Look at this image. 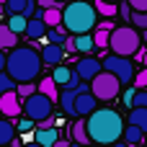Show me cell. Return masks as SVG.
Segmentation results:
<instances>
[{
    "label": "cell",
    "mask_w": 147,
    "mask_h": 147,
    "mask_svg": "<svg viewBox=\"0 0 147 147\" xmlns=\"http://www.w3.org/2000/svg\"><path fill=\"white\" fill-rule=\"evenodd\" d=\"M85 129H88V140L93 145H109L121 140V129H124V119L119 111L114 109H93L85 116Z\"/></svg>",
    "instance_id": "1"
},
{
    "label": "cell",
    "mask_w": 147,
    "mask_h": 147,
    "mask_svg": "<svg viewBox=\"0 0 147 147\" xmlns=\"http://www.w3.org/2000/svg\"><path fill=\"white\" fill-rule=\"evenodd\" d=\"M41 54L34 47H13L5 54V72L16 80V83H34L41 75Z\"/></svg>",
    "instance_id": "2"
},
{
    "label": "cell",
    "mask_w": 147,
    "mask_h": 147,
    "mask_svg": "<svg viewBox=\"0 0 147 147\" xmlns=\"http://www.w3.org/2000/svg\"><path fill=\"white\" fill-rule=\"evenodd\" d=\"M67 34H85V31H93L96 23H98V10L93 8V3L88 0H72L70 5L62 8V21Z\"/></svg>",
    "instance_id": "3"
},
{
    "label": "cell",
    "mask_w": 147,
    "mask_h": 147,
    "mask_svg": "<svg viewBox=\"0 0 147 147\" xmlns=\"http://www.w3.org/2000/svg\"><path fill=\"white\" fill-rule=\"evenodd\" d=\"M140 44H142V36H140L137 28L116 26V28L109 31V47L106 49H111V54H119V57H134Z\"/></svg>",
    "instance_id": "4"
},
{
    "label": "cell",
    "mask_w": 147,
    "mask_h": 147,
    "mask_svg": "<svg viewBox=\"0 0 147 147\" xmlns=\"http://www.w3.org/2000/svg\"><path fill=\"white\" fill-rule=\"evenodd\" d=\"M88 90L96 96V101H114L121 93V83H119V78L114 72L101 70L98 75H93L88 80Z\"/></svg>",
    "instance_id": "5"
},
{
    "label": "cell",
    "mask_w": 147,
    "mask_h": 147,
    "mask_svg": "<svg viewBox=\"0 0 147 147\" xmlns=\"http://www.w3.org/2000/svg\"><path fill=\"white\" fill-rule=\"evenodd\" d=\"M52 109H54V101H49L44 93H39V90H34L31 96H26L23 101H21V111H26V116L36 124V121H44L49 114H52Z\"/></svg>",
    "instance_id": "6"
},
{
    "label": "cell",
    "mask_w": 147,
    "mask_h": 147,
    "mask_svg": "<svg viewBox=\"0 0 147 147\" xmlns=\"http://www.w3.org/2000/svg\"><path fill=\"white\" fill-rule=\"evenodd\" d=\"M101 67H103V70H109V72H114V75L119 78V83H121V85H129V83H132V78H134V65H132V59H129V57L109 54V57L101 62Z\"/></svg>",
    "instance_id": "7"
},
{
    "label": "cell",
    "mask_w": 147,
    "mask_h": 147,
    "mask_svg": "<svg viewBox=\"0 0 147 147\" xmlns=\"http://www.w3.org/2000/svg\"><path fill=\"white\" fill-rule=\"evenodd\" d=\"M72 70L78 72V78H80L83 83H88V80H90L93 75H98L103 67H101V59H98V57H93V54H85V57H80V59H78V65H75Z\"/></svg>",
    "instance_id": "8"
},
{
    "label": "cell",
    "mask_w": 147,
    "mask_h": 147,
    "mask_svg": "<svg viewBox=\"0 0 147 147\" xmlns=\"http://www.w3.org/2000/svg\"><path fill=\"white\" fill-rule=\"evenodd\" d=\"M0 116H5V119L21 116V98L16 96V90H5L0 96Z\"/></svg>",
    "instance_id": "9"
},
{
    "label": "cell",
    "mask_w": 147,
    "mask_h": 147,
    "mask_svg": "<svg viewBox=\"0 0 147 147\" xmlns=\"http://www.w3.org/2000/svg\"><path fill=\"white\" fill-rule=\"evenodd\" d=\"M96 106H98V101H96V96H93L90 90H78V96H75V101H72L75 116H88Z\"/></svg>",
    "instance_id": "10"
},
{
    "label": "cell",
    "mask_w": 147,
    "mask_h": 147,
    "mask_svg": "<svg viewBox=\"0 0 147 147\" xmlns=\"http://www.w3.org/2000/svg\"><path fill=\"white\" fill-rule=\"evenodd\" d=\"M59 140V129L52 124V127H36L34 129V142L39 147H52Z\"/></svg>",
    "instance_id": "11"
},
{
    "label": "cell",
    "mask_w": 147,
    "mask_h": 147,
    "mask_svg": "<svg viewBox=\"0 0 147 147\" xmlns=\"http://www.w3.org/2000/svg\"><path fill=\"white\" fill-rule=\"evenodd\" d=\"M3 5H5L8 16H10V13H21V16L31 18L34 10H36V0H5Z\"/></svg>",
    "instance_id": "12"
},
{
    "label": "cell",
    "mask_w": 147,
    "mask_h": 147,
    "mask_svg": "<svg viewBox=\"0 0 147 147\" xmlns=\"http://www.w3.org/2000/svg\"><path fill=\"white\" fill-rule=\"evenodd\" d=\"M39 54H41V62H44V65H59L62 57H65V49H62V44L47 41V47H44Z\"/></svg>",
    "instance_id": "13"
},
{
    "label": "cell",
    "mask_w": 147,
    "mask_h": 147,
    "mask_svg": "<svg viewBox=\"0 0 147 147\" xmlns=\"http://www.w3.org/2000/svg\"><path fill=\"white\" fill-rule=\"evenodd\" d=\"M47 28H49V26L41 21V16H36V18H26V28H23V34H26L28 39L39 41V39H44Z\"/></svg>",
    "instance_id": "14"
},
{
    "label": "cell",
    "mask_w": 147,
    "mask_h": 147,
    "mask_svg": "<svg viewBox=\"0 0 147 147\" xmlns=\"http://www.w3.org/2000/svg\"><path fill=\"white\" fill-rule=\"evenodd\" d=\"M72 49H75V52H83V54L96 52V44H93L90 31H85V34H75V36H72Z\"/></svg>",
    "instance_id": "15"
},
{
    "label": "cell",
    "mask_w": 147,
    "mask_h": 147,
    "mask_svg": "<svg viewBox=\"0 0 147 147\" xmlns=\"http://www.w3.org/2000/svg\"><path fill=\"white\" fill-rule=\"evenodd\" d=\"M142 137H145V132H142L140 127H134V124H124V129H121V140H124L129 147H132V145H140Z\"/></svg>",
    "instance_id": "16"
},
{
    "label": "cell",
    "mask_w": 147,
    "mask_h": 147,
    "mask_svg": "<svg viewBox=\"0 0 147 147\" xmlns=\"http://www.w3.org/2000/svg\"><path fill=\"white\" fill-rule=\"evenodd\" d=\"M13 137H16V124H13V119L0 116V145H10Z\"/></svg>",
    "instance_id": "17"
},
{
    "label": "cell",
    "mask_w": 147,
    "mask_h": 147,
    "mask_svg": "<svg viewBox=\"0 0 147 147\" xmlns=\"http://www.w3.org/2000/svg\"><path fill=\"white\" fill-rule=\"evenodd\" d=\"M36 90H39V93H44L49 101H57V96H59V88L54 85L52 75H49V78H41V80H39V85H36Z\"/></svg>",
    "instance_id": "18"
},
{
    "label": "cell",
    "mask_w": 147,
    "mask_h": 147,
    "mask_svg": "<svg viewBox=\"0 0 147 147\" xmlns=\"http://www.w3.org/2000/svg\"><path fill=\"white\" fill-rule=\"evenodd\" d=\"M129 124H134V127H140L142 132H147V109L145 106H132V111H129Z\"/></svg>",
    "instance_id": "19"
},
{
    "label": "cell",
    "mask_w": 147,
    "mask_h": 147,
    "mask_svg": "<svg viewBox=\"0 0 147 147\" xmlns=\"http://www.w3.org/2000/svg\"><path fill=\"white\" fill-rule=\"evenodd\" d=\"M39 16H41V21H44L47 26H59V21H62V8H59V5H52V8H44Z\"/></svg>",
    "instance_id": "20"
},
{
    "label": "cell",
    "mask_w": 147,
    "mask_h": 147,
    "mask_svg": "<svg viewBox=\"0 0 147 147\" xmlns=\"http://www.w3.org/2000/svg\"><path fill=\"white\" fill-rule=\"evenodd\" d=\"M70 78H72V67H65V65L54 67V72H52V80H54L57 88H65L70 83Z\"/></svg>",
    "instance_id": "21"
},
{
    "label": "cell",
    "mask_w": 147,
    "mask_h": 147,
    "mask_svg": "<svg viewBox=\"0 0 147 147\" xmlns=\"http://www.w3.org/2000/svg\"><path fill=\"white\" fill-rule=\"evenodd\" d=\"M16 44H18V34H13V31L3 23V26H0V49L5 52V49H13Z\"/></svg>",
    "instance_id": "22"
},
{
    "label": "cell",
    "mask_w": 147,
    "mask_h": 147,
    "mask_svg": "<svg viewBox=\"0 0 147 147\" xmlns=\"http://www.w3.org/2000/svg\"><path fill=\"white\" fill-rule=\"evenodd\" d=\"M109 31H111V28H101V26H96V28L90 31L96 49H106V47H109Z\"/></svg>",
    "instance_id": "23"
},
{
    "label": "cell",
    "mask_w": 147,
    "mask_h": 147,
    "mask_svg": "<svg viewBox=\"0 0 147 147\" xmlns=\"http://www.w3.org/2000/svg\"><path fill=\"white\" fill-rule=\"evenodd\" d=\"M13 34H23V28H26V16H21V13H10V18H8V23H5Z\"/></svg>",
    "instance_id": "24"
},
{
    "label": "cell",
    "mask_w": 147,
    "mask_h": 147,
    "mask_svg": "<svg viewBox=\"0 0 147 147\" xmlns=\"http://www.w3.org/2000/svg\"><path fill=\"white\" fill-rule=\"evenodd\" d=\"M72 142H90V140H88V129H85V119H83V116L72 124Z\"/></svg>",
    "instance_id": "25"
},
{
    "label": "cell",
    "mask_w": 147,
    "mask_h": 147,
    "mask_svg": "<svg viewBox=\"0 0 147 147\" xmlns=\"http://www.w3.org/2000/svg\"><path fill=\"white\" fill-rule=\"evenodd\" d=\"M93 8H96L101 16H109V18H111V16H116V5H114V3H109V0H96V3H93Z\"/></svg>",
    "instance_id": "26"
},
{
    "label": "cell",
    "mask_w": 147,
    "mask_h": 147,
    "mask_svg": "<svg viewBox=\"0 0 147 147\" xmlns=\"http://www.w3.org/2000/svg\"><path fill=\"white\" fill-rule=\"evenodd\" d=\"M44 36H47L49 41H54V44H62V41H65V36H67V31H65V28H54V26H49Z\"/></svg>",
    "instance_id": "27"
},
{
    "label": "cell",
    "mask_w": 147,
    "mask_h": 147,
    "mask_svg": "<svg viewBox=\"0 0 147 147\" xmlns=\"http://www.w3.org/2000/svg\"><path fill=\"white\" fill-rule=\"evenodd\" d=\"M5 90H16V80H13L5 70H0V96H3Z\"/></svg>",
    "instance_id": "28"
},
{
    "label": "cell",
    "mask_w": 147,
    "mask_h": 147,
    "mask_svg": "<svg viewBox=\"0 0 147 147\" xmlns=\"http://www.w3.org/2000/svg\"><path fill=\"white\" fill-rule=\"evenodd\" d=\"M129 18H132V23H134V26L147 28V10H129Z\"/></svg>",
    "instance_id": "29"
},
{
    "label": "cell",
    "mask_w": 147,
    "mask_h": 147,
    "mask_svg": "<svg viewBox=\"0 0 147 147\" xmlns=\"http://www.w3.org/2000/svg\"><path fill=\"white\" fill-rule=\"evenodd\" d=\"M34 90H36V85H31V83H16V96H18L21 101H23L26 96H31Z\"/></svg>",
    "instance_id": "30"
},
{
    "label": "cell",
    "mask_w": 147,
    "mask_h": 147,
    "mask_svg": "<svg viewBox=\"0 0 147 147\" xmlns=\"http://www.w3.org/2000/svg\"><path fill=\"white\" fill-rule=\"evenodd\" d=\"M132 106H145V109H147V90H145V88L134 90V96H132Z\"/></svg>",
    "instance_id": "31"
},
{
    "label": "cell",
    "mask_w": 147,
    "mask_h": 147,
    "mask_svg": "<svg viewBox=\"0 0 147 147\" xmlns=\"http://www.w3.org/2000/svg\"><path fill=\"white\" fill-rule=\"evenodd\" d=\"M132 83H134V88H147V67H142L140 72H134Z\"/></svg>",
    "instance_id": "32"
},
{
    "label": "cell",
    "mask_w": 147,
    "mask_h": 147,
    "mask_svg": "<svg viewBox=\"0 0 147 147\" xmlns=\"http://www.w3.org/2000/svg\"><path fill=\"white\" fill-rule=\"evenodd\" d=\"M31 129H34V121L26 116V119H21V121H18V127H16V134H18V132H21V134H26V132H31Z\"/></svg>",
    "instance_id": "33"
},
{
    "label": "cell",
    "mask_w": 147,
    "mask_h": 147,
    "mask_svg": "<svg viewBox=\"0 0 147 147\" xmlns=\"http://www.w3.org/2000/svg\"><path fill=\"white\" fill-rule=\"evenodd\" d=\"M129 10H147V0H127Z\"/></svg>",
    "instance_id": "34"
},
{
    "label": "cell",
    "mask_w": 147,
    "mask_h": 147,
    "mask_svg": "<svg viewBox=\"0 0 147 147\" xmlns=\"http://www.w3.org/2000/svg\"><path fill=\"white\" fill-rule=\"evenodd\" d=\"M36 5L44 10V8H52V5H59V0H36Z\"/></svg>",
    "instance_id": "35"
},
{
    "label": "cell",
    "mask_w": 147,
    "mask_h": 147,
    "mask_svg": "<svg viewBox=\"0 0 147 147\" xmlns=\"http://www.w3.org/2000/svg\"><path fill=\"white\" fill-rule=\"evenodd\" d=\"M134 90H137V88H127V90H124V103H127V106H132V96H134Z\"/></svg>",
    "instance_id": "36"
},
{
    "label": "cell",
    "mask_w": 147,
    "mask_h": 147,
    "mask_svg": "<svg viewBox=\"0 0 147 147\" xmlns=\"http://www.w3.org/2000/svg\"><path fill=\"white\" fill-rule=\"evenodd\" d=\"M70 147H98V145H93V142H70Z\"/></svg>",
    "instance_id": "37"
},
{
    "label": "cell",
    "mask_w": 147,
    "mask_h": 147,
    "mask_svg": "<svg viewBox=\"0 0 147 147\" xmlns=\"http://www.w3.org/2000/svg\"><path fill=\"white\" fill-rule=\"evenodd\" d=\"M52 147H70V140H62V137H59V140H57Z\"/></svg>",
    "instance_id": "38"
},
{
    "label": "cell",
    "mask_w": 147,
    "mask_h": 147,
    "mask_svg": "<svg viewBox=\"0 0 147 147\" xmlns=\"http://www.w3.org/2000/svg\"><path fill=\"white\" fill-rule=\"evenodd\" d=\"M103 147H129V145H127V142H119V140H116V142H109V145H103Z\"/></svg>",
    "instance_id": "39"
},
{
    "label": "cell",
    "mask_w": 147,
    "mask_h": 147,
    "mask_svg": "<svg viewBox=\"0 0 147 147\" xmlns=\"http://www.w3.org/2000/svg\"><path fill=\"white\" fill-rule=\"evenodd\" d=\"M0 70H5V52L0 49Z\"/></svg>",
    "instance_id": "40"
},
{
    "label": "cell",
    "mask_w": 147,
    "mask_h": 147,
    "mask_svg": "<svg viewBox=\"0 0 147 147\" xmlns=\"http://www.w3.org/2000/svg\"><path fill=\"white\" fill-rule=\"evenodd\" d=\"M142 62H145V67H147V52H145V54H142Z\"/></svg>",
    "instance_id": "41"
},
{
    "label": "cell",
    "mask_w": 147,
    "mask_h": 147,
    "mask_svg": "<svg viewBox=\"0 0 147 147\" xmlns=\"http://www.w3.org/2000/svg\"><path fill=\"white\" fill-rule=\"evenodd\" d=\"M142 41H145V44H147V28H145V34H142Z\"/></svg>",
    "instance_id": "42"
},
{
    "label": "cell",
    "mask_w": 147,
    "mask_h": 147,
    "mask_svg": "<svg viewBox=\"0 0 147 147\" xmlns=\"http://www.w3.org/2000/svg\"><path fill=\"white\" fill-rule=\"evenodd\" d=\"M26 147H39V145H36V142H34V145H26Z\"/></svg>",
    "instance_id": "43"
},
{
    "label": "cell",
    "mask_w": 147,
    "mask_h": 147,
    "mask_svg": "<svg viewBox=\"0 0 147 147\" xmlns=\"http://www.w3.org/2000/svg\"><path fill=\"white\" fill-rule=\"evenodd\" d=\"M142 140H145V142H147V132H145V137H142Z\"/></svg>",
    "instance_id": "44"
},
{
    "label": "cell",
    "mask_w": 147,
    "mask_h": 147,
    "mask_svg": "<svg viewBox=\"0 0 147 147\" xmlns=\"http://www.w3.org/2000/svg\"><path fill=\"white\" fill-rule=\"evenodd\" d=\"M0 147H13V145H0Z\"/></svg>",
    "instance_id": "45"
},
{
    "label": "cell",
    "mask_w": 147,
    "mask_h": 147,
    "mask_svg": "<svg viewBox=\"0 0 147 147\" xmlns=\"http://www.w3.org/2000/svg\"><path fill=\"white\" fill-rule=\"evenodd\" d=\"M3 3H5V0H0V5H3Z\"/></svg>",
    "instance_id": "46"
},
{
    "label": "cell",
    "mask_w": 147,
    "mask_h": 147,
    "mask_svg": "<svg viewBox=\"0 0 147 147\" xmlns=\"http://www.w3.org/2000/svg\"><path fill=\"white\" fill-rule=\"evenodd\" d=\"M109 3H116V0H109Z\"/></svg>",
    "instance_id": "47"
}]
</instances>
